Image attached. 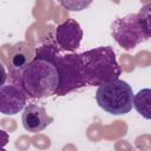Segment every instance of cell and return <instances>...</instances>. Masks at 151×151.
I'll return each instance as SVG.
<instances>
[{"instance_id":"6","label":"cell","mask_w":151,"mask_h":151,"mask_svg":"<svg viewBox=\"0 0 151 151\" xmlns=\"http://www.w3.org/2000/svg\"><path fill=\"white\" fill-rule=\"evenodd\" d=\"M35 48L27 41H19L13 45L8 52L7 68L12 80L19 83L25 68L34 59Z\"/></svg>"},{"instance_id":"5","label":"cell","mask_w":151,"mask_h":151,"mask_svg":"<svg viewBox=\"0 0 151 151\" xmlns=\"http://www.w3.org/2000/svg\"><path fill=\"white\" fill-rule=\"evenodd\" d=\"M55 68L58 73V86L54 94L66 96L70 92L86 86L79 54L73 52L68 54H60L55 61Z\"/></svg>"},{"instance_id":"2","label":"cell","mask_w":151,"mask_h":151,"mask_svg":"<svg viewBox=\"0 0 151 151\" xmlns=\"http://www.w3.org/2000/svg\"><path fill=\"white\" fill-rule=\"evenodd\" d=\"M19 85L29 98H46L55 93L58 86V73L55 64L41 57L34 59L22 72Z\"/></svg>"},{"instance_id":"11","label":"cell","mask_w":151,"mask_h":151,"mask_svg":"<svg viewBox=\"0 0 151 151\" xmlns=\"http://www.w3.org/2000/svg\"><path fill=\"white\" fill-rule=\"evenodd\" d=\"M64 8L73 12H79L87 8L93 0H57Z\"/></svg>"},{"instance_id":"9","label":"cell","mask_w":151,"mask_h":151,"mask_svg":"<svg viewBox=\"0 0 151 151\" xmlns=\"http://www.w3.org/2000/svg\"><path fill=\"white\" fill-rule=\"evenodd\" d=\"M21 122L26 131L37 133L45 130L53 122V118L47 114L42 106L37 104H28L24 110Z\"/></svg>"},{"instance_id":"4","label":"cell","mask_w":151,"mask_h":151,"mask_svg":"<svg viewBox=\"0 0 151 151\" xmlns=\"http://www.w3.org/2000/svg\"><path fill=\"white\" fill-rule=\"evenodd\" d=\"M132 99L133 92L131 86L119 78L98 86L96 92L98 106L114 116L129 113L133 106Z\"/></svg>"},{"instance_id":"13","label":"cell","mask_w":151,"mask_h":151,"mask_svg":"<svg viewBox=\"0 0 151 151\" xmlns=\"http://www.w3.org/2000/svg\"><path fill=\"white\" fill-rule=\"evenodd\" d=\"M6 80H7V72H6L5 65L2 63H0V86L5 85Z\"/></svg>"},{"instance_id":"10","label":"cell","mask_w":151,"mask_h":151,"mask_svg":"<svg viewBox=\"0 0 151 151\" xmlns=\"http://www.w3.org/2000/svg\"><path fill=\"white\" fill-rule=\"evenodd\" d=\"M132 105L142 117L151 119V90L143 88L137 94H133Z\"/></svg>"},{"instance_id":"7","label":"cell","mask_w":151,"mask_h":151,"mask_svg":"<svg viewBox=\"0 0 151 151\" xmlns=\"http://www.w3.org/2000/svg\"><path fill=\"white\" fill-rule=\"evenodd\" d=\"M83 39V29L79 22L74 19H66L57 26L54 32V40L58 47L63 51L74 52L79 48Z\"/></svg>"},{"instance_id":"3","label":"cell","mask_w":151,"mask_h":151,"mask_svg":"<svg viewBox=\"0 0 151 151\" xmlns=\"http://www.w3.org/2000/svg\"><path fill=\"white\" fill-rule=\"evenodd\" d=\"M111 34L123 50H133L137 45L149 40L151 35L149 13L146 17L143 13H131L117 18L112 22Z\"/></svg>"},{"instance_id":"8","label":"cell","mask_w":151,"mask_h":151,"mask_svg":"<svg viewBox=\"0 0 151 151\" xmlns=\"http://www.w3.org/2000/svg\"><path fill=\"white\" fill-rule=\"evenodd\" d=\"M27 94L19 84L0 86V113L13 116L26 105Z\"/></svg>"},{"instance_id":"12","label":"cell","mask_w":151,"mask_h":151,"mask_svg":"<svg viewBox=\"0 0 151 151\" xmlns=\"http://www.w3.org/2000/svg\"><path fill=\"white\" fill-rule=\"evenodd\" d=\"M8 140H9L8 133L6 131H4V130L0 129V149L5 147L7 145V143H8Z\"/></svg>"},{"instance_id":"1","label":"cell","mask_w":151,"mask_h":151,"mask_svg":"<svg viewBox=\"0 0 151 151\" xmlns=\"http://www.w3.org/2000/svg\"><path fill=\"white\" fill-rule=\"evenodd\" d=\"M83 77L88 86H100L122 74V68L111 46H99L79 54Z\"/></svg>"}]
</instances>
